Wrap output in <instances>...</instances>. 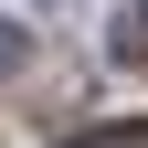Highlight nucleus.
<instances>
[{
  "mask_svg": "<svg viewBox=\"0 0 148 148\" xmlns=\"http://www.w3.org/2000/svg\"><path fill=\"white\" fill-rule=\"evenodd\" d=\"M116 64L148 74V0H127V21H116Z\"/></svg>",
  "mask_w": 148,
  "mask_h": 148,
  "instance_id": "nucleus-1",
  "label": "nucleus"
},
{
  "mask_svg": "<svg viewBox=\"0 0 148 148\" xmlns=\"http://www.w3.org/2000/svg\"><path fill=\"white\" fill-rule=\"evenodd\" d=\"M21 64H32V32H21V21H0V74H21Z\"/></svg>",
  "mask_w": 148,
  "mask_h": 148,
  "instance_id": "nucleus-2",
  "label": "nucleus"
}]
</instances>
